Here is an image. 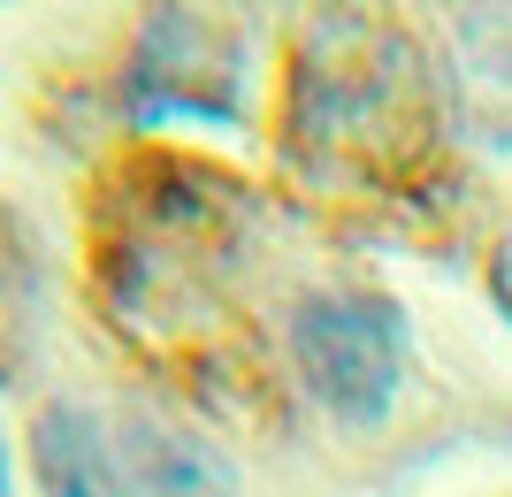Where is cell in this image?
<instances>
[{"label": "cell", "instance_id": "cell-1", "mask_svg": "<svg viewBox=\"0 0 512 497\" xmlns=\"http://www.w3.org/2000/svg\"><path fill=\"white\" fill-rule=\"evenodd\" d=\"M444 69L390 8L337 0L306 23L283 85V146L314 184L390 192L444 130Z\"/></svg>", "mask_w": 512, "mask_h": 497}, {"label": "cell", "instance_id": "cell-2", "mask_svg": "<svg viewBox=\"0 0 512 497\" xmlns=\"http://www.w3.org/2000/svg\"><path fill=\"white\" fill-rule=\"evenodd\" d=\"M291 352L299 375L344 429H375L398 406L406 383V314L375 291H321L291 314Z\"/></svg>", "mask_w": 512, "mask_h": 497}, {"label": "cell", "instance_id": "cell-3", "mask_svg": "<svg viewBox=\"0 0 512 497\" xmlns=\"http://www.w3.org/2000/svg\"><path fill=\"white\" fill-rule=\"evenodd\" d=\"M237 108H245V54H237V39H222L192 8L161 0L138 23V46H130L123 115L138 130H161V123H230Z\"/></svg>", "mask_w": 512, "mask_h": 497}, {"label": "cell", "instance_id": "cell-8", "mask_svg": "<svg viewBox=\"0 0 512 497\" xmlns=\"http://www.w3.org/2000/svg\"><path fill=\"white\" fill-rule=\"evenodd\" d=\"M490 283H497V299H505V314H512V238L497 245V268H490Z\"/></svg>", "mask_w": 512, "mask_h": 497}, {"label": "cell", "instance_id": "cell-9", "mask_svg": "<svg viewBox=\"0 0 512 497\" xmlns=\"http://www.w3.org/2000/svg\"><path fill=\"white\" fill-rule=\"evenodd\" d=\"M0 497H8V452H0Z\"/></svg>", "mask_w": 512, "mask_h": 497}, {"label": "cell", "instance_id": "cell-6", "mask_svg": "<svg viewBox=\"0 0 512 497\" xmlns=\"http://www.w3.org/2000/svg\"><path fill=\"white\" fill-rule=\"evenodd\" d=\"M31 475L46 497H123V452H115V421L92 406H46L31 421Z\"/></svg>", "mask_w": 512, "mask_h": 497}, {"label": "cell", "instance_id": "cell-7", "mask_svg": "<svg viewBox=\"0 0 512 497\" xmlns=\"http://www.w3.org/2000/svg\"><path fill=\"white\" fill-rule=\"evenodd\" d=\"M46 329V260L39 238L23 230V215L0 207V375H16L31 360Z\"/></svg>", "mask_w": 512, "mask_h": 497}, {"label": "cell", "instance_id": "cell-4", "mask_svg": "<svg viewBox=\"0 0 512 497\" xmlns=\"http://www.w3.org/2000/svg\"><path fill=\"white\" fill-rule=\"evenodd\" d=\"M444 108L474 146L512 153V0H467L444 31Z\"/></svg>", "mask_w": 512, "mask_h": 497}, {"label": "cell", "instance_id": "cell-5", "mask_svg": "<svg viewBox=\"0 0 512 497\" xmlns=\"http://www.w3.org/2000/svg\"><path fill=\"white\" fill-rule=\"evenodd\" d=\"M115 452H123V497H245L230 452L161 413H123Z\"/></svg>", "mask_w": 512, "mask_h": 497}]
</instances>
